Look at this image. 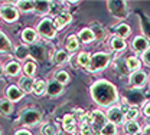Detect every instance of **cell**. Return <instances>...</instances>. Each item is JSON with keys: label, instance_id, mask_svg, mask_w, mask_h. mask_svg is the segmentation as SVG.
<instances>
[{"label": "cell", "instance_id": "obj_1", "mask_svg": "<svg viewBox=\"0 0 150 135\" xmlns=\"http://www.w3.org/2000/svg\"><path fill=\"white\" fill-rule=\"evenodd\" d=\"M91 97L100 106H110L117 102L118 94L112 83L107 80H98L91 86Z\"/></svg>", "mask_w": 150, "mask_h": 135}, {"label": "cell", "instance_id": "obj_2", "mask_svg": "<svg viewBox=\"0 0 150 135\" xmlns=\"http://www.w3.org/2000/svg\"><path fill=\"white\" fill-rule=\"evenodd\" d=\"M110 63V55L108 53H104V52H97L94 53L93 58H91V63H90V68L88 71L90 72H98V71H103L108 66Z\"/></svg>", "mask_w": 150, "mask_h": 135}, {"label": "cell", "instance_id": "obj_3", "mask_svg": "<svg viewBox=\"0 0 150 135\" xmlns=\"http://www.w3.org/2000/svg\"><path fill=\"white\" fill-rule=\"evenodd\" d=\"M56 30L58 29H56L54 20L48 19V17L42 19L38 24V33L45 39H54L56 36Z\"/></svg>", "mask_w": 150, "mask_h": 135}, {"label": "cell", "instance_id": "obj_4", "mask_svg": "<svg viewBox=\"0 0 150 135\" xmlns=\"http://www.w3.org/2000/svg\"><path fill=\"white\" fill-rule=\"evenodd\" d=\"M107 7L115 17L124 19L129 16V7L126 1H107Z\"/></svg>", "mask_w": 150, "mask_h": 135}, {"label": "cell", "instance_id": "obj_5", "mask_svg": "<svg viewBox=\"0 0 150 135\" xmlns=\"http://www.w3.org/2000/svg\"><path fill=\"white\" fill-rule=\"evenodd\" d=\"M0 17L4 20V22H7V23L16 22L19 19L18 7H15L12 4H3V6H0Z\"/></svg>", "mask_w": 150, "mask_h": 135}, {"label": "cell", "instance_id": "obj_6", "mask_svg": "<svg viewBox=\"0 0 150 135\" xmlns=\"http://www.w3.org/2000/svg\"><path fill=\"white\" fill-rule=\"evenodd\" d=\"M23 125H36L40 121V112L38 109H26L20 114L19 119Z\"/></svg>", "mask_w": 150, "mask_h": 135}, {"label": "cell", "instance_id": "obj_7", "mask_svg": "<svg viewBox=\"0 0 150 135\" xmlns=\"http://www.w3.org/2000/svg\"><path fill=\"white\" fill-rule=\"evenodd\" d=\"M108 122V119H107V115H104L101 111H93L91 112V127H93L94 129L97 131V132H100L101 134V129L104 128V125Z\"/></svg>", "mask_w": 150, "mask_h": 135}, {"label": "cell", "instance_id": "obj_8", "mask_svg": "<svg viewBox=\"0 0 150 135\" xmlns=\"http://www.w3.org/2000/svg\"><path fill=\"white\" fill-rule=\"evenodd\" d=\"M107 119L108 122H111L114 125H118V124H123L124 122V112L121 111L120 106H112L107 111Z\"/></svg>", "mask_w": 150, "mask_h": 135}, {"label": "cell", "instance_id": "obj_9", "mask_svg": "<svg viewBox=\"0 0 150 135\" xmlns=\"http://www.w3.org/2000/svg\"><path fill=\"white\" fill-rule=\"evenodd\" d=\"M131 46H133L134 52H137V53H144L147 49H150V42H149V39L144 38V36H136V38L133 39Z\"/></svg>", "mask_w": 150, "mask_h": 135}, {"label": "cell", "instance_id": "obj_10", "mask_svg": "<svg viewBox=\"0 0 150 135\" xmlns=\"http://www.w3.org/2000/svg\"><path fill=\"white\" fill-rule=\"evenodd\" d=\"M147 82V75L143 72V71H137V72H133L130 75V83L133 88L139 89V88H143Z\"/></svg>", "mask_w": 150, "mask_h": 135}, {"label": "cell", "instance_id": "obj_11", "mask_svg": "<svg viewBox=\"0 0 150 135\" xmlns=\"http://www.w3.org/2000/svg\"><path fill=\"white\" fill-rule=\"evenodd\" d=\"M62 91H64V85H62V83H59L58 80L52 79V80H49V82H48L46 94H48L49 97H59V95L62 94Z\"/></svg>", "mask_w": 150, "mask_h": 135}, {"label": "cell", "instance_id": "obj_12", "mask_svg": "<svg viewBox=\"0 0 150 135\" xmlns=\"http://www.w3.org/2000/svg\"><path fill=\"white\" fill-rule=\"evenodd\" d=\"M62 127L67 134H75L76 131V121L74 115H65L62 119Z\"/></svg>", "mask_w": 150, "mask_h": 135}, {"label": "cell", "instance_id": "obj_13", "mask_svg": "<svg viewBox=\"0 0 150 135\" xmlns=\"http://www.w3.org/2000/svg\"><path fill=\"white\" fill-rule=\"evenodd\" d=\"M71 20H72V16H71L69 13L62 12V13H59V15H56V16H55L54 23H55L56 29H64V27H65L68 23H71Z\"/></svg>", "mask_w": 150, "mask_h": 135}, {"label": "cell", "instance_id": "obj_14", "mask_svg": "<svg viewBox=\"0 0 150 135\" xmlns=\"http://www.w3.org/2000/svg\"><path fill=\"white\" fill-rule=\"evenodd\" d=\"M6 97H7V99H9L10 102H18V101L22 99L23 92L20 91L19 86H13V85H12V86L7 88V91H6Z\"/></svg>", "mask_w": 150, "mask_h": 135}, {"label": "cell", "instance_id": "obj_15", "mask_svg": "<svg viewBox=\"0 0 150 135\" xmlns=\"http://www.w3.org/2000/svg\"><path fill=\"white\" fill-rule=\"evenodd\" d=\"M22 40L25 42V43H35L38 40V33L35 29H32V27H26V29H23V32H22Z\"/></svg>", "mask_w": 150, "mask_h": 135}, {"label": "cell", "instance_id": "obj_16", "mask_svg": "<svg viewBox=\"0 0 150 135\" xmlns=\"http://www.w3.org/2000/svg\"><path fill=\"white\" fill-rule=\"evenodd\" d=\"M13 50V45L9 38L0 30V53H10Z\"/></svg>", "mask_w": 150, "mask_h": 135}, {"label": "cell", "instance_id": "obj_17", "mask_svg": "<svg viewBox=\"0 0 150 135\" xmlns=\"http://www.w3.org/2000/svg\"><path fill=\"white\" fill-rule=\"evenodd\" d=\"M20 69H22V68H20L19 62L12 60V62L6 63V66H4V73L9 75V76H18L19 73H20Z\"/></svg>", "mask_w": 150, "mask_h": 135}, {"label": "cell", "instance_id": "obj_18", "mask_svg": "<svg viewBox=\"0 0 150 135\" xmlns=\"http://www.w3.org/2000/svg\"><path fill=\"white\" fill-rule=\"evenodd\" d=\"M124 132H126V135H137L142 132V128H140L139 122H136V121H127L124 124Z\"/></svg>", "mask_w": 150, "mask_h": 135}, {"label": "cell", "instance_id": "obj_19", "mask_svg": "<svg viewBox=\"0 0 150 135\" xmlns=\"http://www.w3.org/2000/svg\"><path fill=\"white\" fill-rule=\"evenodd\" d=\"M19 88H20V91H22L23 94H30V92L33 91V80L28 76L20 78V80H19Z\"/></svg>", "mask_w": 150, "mask_h": 135}, {"label": "cell", "instance_id": "obj_20", "mask_svg": "<svg viewBox=\"0 0 150 135\" xmlns=\"http://www.w3.org/2000/svg\"><path fill=\"white\" fill-rule=\"evenodd\" d=\"M46 86H48V83H46L45 80L36 79V80H33V91H32V92H33L36 97H42V95L46 94Z\"/></svg>", "mask_w": 150, "mask_h": 135}, {"label": "cell", "instance_id": "obj_21", "mask_svg": "<svg viewBox=\"0 0 150 135\" xmlns=\"http://www.w3.org/2000/svg\"><path fill=\"white\" fill-rule=\"evenodd\" d=\"M15 56L19 60H25L30 56V48H28L26 45H20L15 49Z\"/></svg>", "mask_w": 150, "mask_h": 135}, {"label": "cell", "instance_id": "obj_22", "mask_svg": "<svg viewBox=\"0 0 150 135\" xmlns=\"http://www.w3.org/2000/svg\"><path fill=\"white\" fill-rule=\"evenodd\" d=\"M126 101H129V102L131 104V106H134V105L142 104V102L144 101V97H143L139 91H130L129 95L126 97Z\"/></svg>", "mask_w": 150, "mask_h": 135}, {"label": "cell", "instance_id": "obj_23", "mask_svg": "<svg viewBox=\"0 0 150 135\" xmlns=\"http://www.w3.org/2000/svg\"><path fill=\"white\" fill-rule=\"evenodd\" d=\"M110 45H111V49L112 50H115V52H121V50H124V49H126V46H127L126 40H124V39H121V38H118V36L111 38Z\"/></svg>", "mask_w": 150, "mask_h": 135}, {"label": "cell", "instance_id": "obj_24", "mask_svg": "<svg viewBox=\"0 0 150 135\" xmlns=\"http://www.w3.org/2000/svg\"><path fill=\"white\" fill-rule=\"evenodd\" d=\"M78 38H79L81 42H84V43H90V42H93L94 39H95V36H94L93 30H91L90 27H84V29L79 30Z\"/></svg>", "mask_w": 150, "mask_h": 135}, {"label": "cell", "instance_id": "obj_25", "mask_svg": "<svg viewBox=\"0 0 150 135\" xmlns=\"http://www.w3.org/2000/svg\"><path fill=\"white\" fill-rule=\"evenodd\" d=\"M15 106H13V102H10L9 99H1L0 101V114L1 115H10L13 112Z\"/></svg>", "mask_w": 150, "mask_h": 135}, {"label": "cell", "instance_id": "obj_26", "mask_svg": "<svg viewBox=\"0 0 150 135\" xmlns=\"http://www.w3.org/2000/svg\"><path fill=\"white\" fill-rule=\"evenodd\" d=\"M126 65H127V69L130 71L131 73L133 72H137V71H140V59L136 58V56H130V58L126 59Z\"/></svg>", "mask_w": 150, "mask_h": 135}, {"label": "cell", "instance_id": "obj_27", "mask_svg": "<svg viewBox=\"0 0 150 135\" xmlns=\"http://www.w3.org/2000/svg\"><path fill=\"white\" fill-rule=\"evenodd\" d=\"M91 58H93V56H91L88 52H81V53L78 55V58H76L78 65L82 66V68H85V69H88V68H90V63H91Z\"/></svg>", "mask_w": 150, "mask_h": 135}, {"label": "cell", "instance_id": "obj_28", "mask_svg": "<svg viewBox=\"0 0 150 135\" xmlns=\"http://www.w3.org/2000/svg\"><path fill=\"white\" fill-rule=\"evenodd\" d=\"M23 71H25V76L32 79V78L35 76V73H36V63L33 60H28L23 65Z\"/></svg>", "mask_w": 150, "mask_h": 135}, {"label": "cell", "instance_id": "obj_29", "mask_svg": "<svg viewBox=\"0 0 150 135\" xmlns=\"http://www.w3.org/2000/svg\"><path fill=\"white\" fill-rule=\"evenodd\" d=\"M65 46H67V50L68 52H75L78 48H79V42H78V38L75 35H71L67 38V42H65Z\"/></svg>", "mask_w": 150, "mask_h": 135}, {"label": "cell", "instance_id": "obj_30", "mask_svg": "<svg viewBox=\"0 0 150 135\" xmlns=\"http://www.w3.org/2000/svg\"><path fill=\"white\" fill-rule=\"evenodd\" d=\"M18 9L20 12H25V13H29V12H33L35 10V1H30V0H20L18 1Z\"/></svg>", "mask_w": 150, "mask_h": 135}, {"label": "cell", "instance_id": "obj_31", "mask_svg": "<svg viewBox=\"0 0 150 135\" xmlns=\"http://www.w3.org/2000/svg\"><path fill=\"white\" fill-rule=\"evenodd\" d=\"M35 10L40 15H46L51 12V1H35Z\"/></svg>", "mask_w": 150, "mask_h": 135}, {"label": "cell", "instance_id": "obj_32", "mask_svg": "<svg viewBox=\"0 0 150 135\" xmlns=\"http://www.w3.org/2000/svg\"><path fill=\"white\" fill-rule=\"evenodd\" d=\"M30 56L33 59H36V60H42V59L45 58V49L42 46H39V45L32 46L30 48Z\"/></svg>", "mask_w": 150, "mask_h": 135}, {"label": "cell", "instance_id": "obj_33", "mask_svg": "<svg viewBox=\"0 0 150 135\" xmlns=\"http://www.w3.org/2000/svg\"><path fill=\"white\" fill-rule=\"evenodd\" d=\"M130 26L129 24H126V23H120L117 27H115V33H117V36L121 39L127 38L129 35H130Z\"/></svg>", "mask_w": 150, "mask_h": 135}, {"label": "cell", "instance_id": "obj_34", "mask_svg": "<svg viewBox=\"0 0 150 135\" xmlns=\"http://www.w3.org/2000/svg\"><path fill=\"white\" fill-rule=\"evenodd\" d=\"M90 29L93 30V33H94V36H95V39H98V40H103V39L105 38V30L103 29V26H101L100 23H93Z\"/></svg>", "mask_w": 150, "mask_h": 135}, {"label": "cell", "instance_id": "obj_35", "mask_svg": "<svg viewBox=\"0 0 150 135\" xmlns=\"http://www.w3.org/2000/svg\"><path fill=\"white\" fill-rule=\"evenodd\" d=\"M68 60V52L67 50H56L55 52V55H54V62L55 63H64V62H67Z\"/></svg>", "mask_w": 150, "mask_h": 135}, {"label": "cell", "instance_id": "obj_36", "mask_svg": "<svg viewBox=\"0 0 150 135\" xmlns=\"http://www.w3.org/2000/svg\"><path fill=\"white\" fill-rule=\"evenodd\" d=\"M101 135H117V125L107 122L104 125V128L101 129Z\"/></svg>", "mask_w": 150, "mask_h": 135}, {"label": "cell", "instance_id": "obj_37", "mask_svg": "<svg viewBox=\"0 0 150 135\" xmlns=\"http://www.w3.org/2000/svg\"><path fill=\"white\" fill-rule=\"evenodd\" d=\"M54 79L58 80L59 83L65 85V83L69 82V75H68V72H65V71H58L55 73V78H54Z\"/></svg>", "mask_w": 150, "mask_h": 135}, {"label": "cell", "instance_id": "obj_38", "mask_svg": "<svg viewBox=\"0 0 150 135\" xmlns=\"http://www.w3.org/2000/svg\"><path fill=\"white\" fill-rule=\"evenodd\" d=\"M81 135H101L90 124H81Z\"/></svg>", "mask_w": 150, "mask_h": 135}, {"label": "cell", "instance_id": "obj_39", "mask_svg": "<svg viewBox=\"0 0 150 135\" xmlns=\"http://www.w3.org/2000/svg\"><path fill=\"white\" fill-rule=\"evenodd\" d=\"M137 116H139V109H137V106H130V109L124 114V118H126L127 121H136Z\"/></svg>", "mask_w": 150, "mask_h": 135}, {"label": "cell", "instance_id": "obj_40", "mask_svg": "<svg viewBox=\"0 0 150 135\" xmlns=\"http://www.w3.org/2000/svg\"><path fill=\"white\" fill-rule=\"evenodd\" d=\"M40 132H42V135H56L58 131H56L55 125H52V124H46V125L42 127Z\"/></svg>", "mask_w": 150, "mask_h": 135}, {"label": "cell", "instance_id": "obj_41", "mask_svg": "<svg viewBox=\"0 0 150 135\" xmlns=\"http://www.w3.org/2000/svg\"><path fill=\"white\" fill-rule=\"evenodd\" d=\"M143 30L147 33V36H150V22L146 19H143Z\"/></svg>", "mask_w": 150, "mask_h": 135}, {"label": "cell", "instance_id": "obj_42", "mask_svg": "<svg viewBox=\"0 0 150 135\" xmlns=\"http://www.w3.org/2000/svg\"><path fill=\"white\" fill-rule=\"evenodd\" d=\"M143 60H144L146 65H149L150 66V49H147V50L143 53Z\"/></svg>", "mask_w": 150, "mask_h": 135}, {"label": "cell", "instance_id": "obj_43", "mask_svg": "<svg viewBox=\"0 0 150 135\" xmlns=\"http://www.w3.org/2000/svg\"><path fill=\"white\" fill-rule=\"evenodd\" d=\"M143 114L147 116V118H150V102H147V104L143 106Z\"/></svg>", "mask_w": 150, "mask_h": 135}, {"label": "cell", "instance_id": "obj_44", "mask_svg": "<svg viewBox=\"0 0 150 135\" xmlns=\"http://www.w3.org/2000/svg\"><path fill=\"white\" fill-rule=\"evenodd\" d=\"M15 135H32L28 129H19V131H16V134Z\"/></svg>", "mask_w": 150, "mask_h": 135}, {"label": "cell", "instance_id": "obj_45", "mask_svg": "<svg viewBox=\"0 0 150 135\" xmlns=\"http://www.w3.org/2000/svg\"><path fill=\"white\" fill-rule=\"evenodd\" d=\"M142 134L144 135H150V125H146L143 129H142Z\"/></svg>", "mask_w": 150, "mask_h": 135}, {"label": "cell", "instance_id": "obj_46", "mask_svg": "<svg viewBox=\"0 0 150 135\" xmlns=\"http://www.w3.org/2000/svg\"><path fill=\"white\" fill-rule=\"evenodd\" d=\"M3 73H4V68H1V66H0V76H1Z\"/></svg>", "mask_w": 150, "mask_h": 135}, {"label": "cell", "instance_id": "obj_47", "mask_svg": "<svg viewBox=\"0 0 150 135\" xmlns=\"http://www.w3.org/2000/svg\"><path fill=\"white\" fill-rule=\"evenodd\" d=\"M137 135H144V134H142V132H140V134H137Z\"/></svg>", "mask_w": 150, "mask_h": 135}, {"label": "cell", "instance_id": "obj_48", "mask_svg": "<svg viewBox=\"0 0 150 135\" xmlns=\"http://www.w3.org/2000/svg\"><path fill=\"white\" fill-rule=\"evenodd\" d=\"M0 135H1V131H0Z\"/></svg>", "mask_w": 150, "mask_h": 135}]
</instances>
